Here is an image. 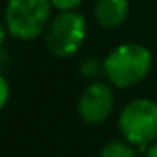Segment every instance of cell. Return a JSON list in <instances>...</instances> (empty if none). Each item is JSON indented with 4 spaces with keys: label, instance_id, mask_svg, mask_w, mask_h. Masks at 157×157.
<instances>
[{
    "label": "cell",
    "instance_id": "8fae6325",
    "mask_svg": "<svg viewBox=\"0 0 157 157\" xmlns=\"http://www.w3.org/2000/svg\"><path fill=\"white\" fill-rule=\"evenodd\" d=\"M144 154H146V157H157V141H154V143L144 150Z\"/></svg>",
    "mask_w": 157,
    "mask_h": 157
},
{
    "label": "cell",
    "instance_id": "9c48e42d",
    "mask_svg": "<svg viewBox=\"0 0 157 157\" xmlns=\"http://www.w3.org/2000/svg\"><path fill=\"white\" fill-rule=\"evenodd\" d=\"M82 0H51V6L59 11H75Z\"/></svg>",
    "mask_w": 157,
    "mask_h": 157
},
{
    "label": "cell",
    "instance_id": "ba28073f",
    "mask_svg": "<svg viewBox=\"0 0 157 157\" xmlns=\"http://www.w3.org/2000/svg\"><path fill=\"white\" fill-rule=\"evenodd\" d=\"M80 73H82V77L95 80L101 73H104V62H99L97 59H86L80 64Z\"/></svg>",
    "mask_w": 157,
    "mask_h": 157
},
{
    "label": "cell",
    "instance_id": "5b68a950",
    "mask_svg": "<svg viewBox=\"0 0 157 157\" xmlns=\"http://www.w3.org/2000/svg\"><path fill=\"white\" fill-rule=\"evenodd\" d=\"M115 95L110 84L91 80L80 93L77 102L78 117L88 124H101L112 115Z\"/></svg>",
    "mask_w": 157,
    "mask_h": 157
},
{
    "label": "cell",
    "instance_id": "7a4b0ae2",
    "mask_svg": "<svg viewBox=\"0 0 157 157\" xmlns=\"http://www.w3.org/2000/svg\"><path fill=\"white\" fill-rule=\"evenodd\" d=\"M117 124L124 141L139 150H146L157 141V102L146 97L130 101L121 110Z\"/></svg>",
    "mask_w": 157,
    "mask_h": 157
},
{
    "label": "cell",
    "instance_id": "52a82bcc",
    "mask_svg": "<svg viewBox=\"0 0 157 157\" xmlns=\"http://www.w3.org/2000/svg\"><path fill=\"white\" fill-rule=\"evenodd\" d=\"M99 157H137L135 146L130 144L124 139H117V141H110L101 148Z\"/></svg>",
    "mask_w": 157,
    "mask_h": 157
},
{
    "label": "cell",
    "instance_id": "30bf717a",
    "mask_svg": "<svg viewBox=\"0 0 157 157\" xmlns=\"http://www.w3.org/2000/svg\"><path fill=\"white\" fill-rule=\"evenodd\" d=\"M9 93H11V90H9V82H7V78L0 73V110L7 104V101H9Z\"/></svg>",
    "mask_w": 157,
    "mask_h": 157
},
{
    "label": "cell",
    "instance_id": "277c9868",
    "mask_svg": "<svg viewBox=\"0 0 157 157\" xmlns=\"http://www.w3.org/2000/svg\"><path fill=\"white\" fill-rule=\"evenodd\" d=\"M86 40V18L77 11H60L46 28V48L57 59H70Z\"/></svg>",
    "mask_w": 157,
    "mask_h": 157
},
{
    "label": "cell",
    "instance_id": "7c38bea8",
    "mask_svg": "<svg viewBox=\"0 0 157 157\" xmlns=\"http://www.w3.org/2000/svg\"><path fill=\"white\" fill-rule=\"evenodd\" d=\"M6 22H2L0 20V48H2V44H4V40H6Z\"/></svg>",
    "mask_w": 157,
    "mask_h": 157
},
{
    "label": "cell",
    "instance_id": "6da1fadb",
    "mask_svg": "<svg viewBox=\"0 0 157 157\" xmlns=\"http://www.w3.org/2000/svg\"><path fill=\"white\" fill-rule=\"evenodd\" d=\"M104 62V75L115 88H132L139 84L152 70V53L137 42H124L113 48Z\"/></svg>",
    "mask_w": 157,
    "mask_h": 157
},
{
    "label": "cell",
    "instance_id": "8992f818",
    "mask_svg": "<svg viewBox=\"0 0 157 157\" xmlns=\"http://www.w3.org/2000/svg\"><path fill=\"white\" fill-rule=\"evenodd\" d=\"M130 13L128 0H97L93 6V15L99 26L106 29L119 28Z\"/></svg>",
    "mask_w": 157,
    "mask_h": 157
},
{
    "label": "cell",
    "instance_id": "3957f363",
    "mask_svg": "<svg viewBox=\"0 0 157 157\" xmlns=\"http://www.w3.org/2000/svg\"><path fill=\"white\" fill-rule=\"evenodd\" d=\"M51 0H7L4 22L17 40H35L49 24Z\"/></svg>",
    "mask_w": 157,
    "mask_h": 157
}]
</instances>
